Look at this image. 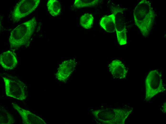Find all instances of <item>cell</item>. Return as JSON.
<instances>
[{"label":"cell","mask_w":166,"mask_h":124,"mask_svg":"<svg viewBox=\"0 0 166 124\" xmlns=\"http://www.w3.org/2000/svg\"><path fill=\"white\" fill-rule=\"evenodd\" d=\"M133 14L135 24L141 34L145 37L148 36L155 18L150 2L146 0L140 1L135 7Z\"/></svg>","instance_id":"obj_1"},{"label":"cell","mask_w":166,"mask_h":124,"mask_svg":"<svg viewBox=\"0 0 166 124\" xmlns=\"http://www.w3.org/2000/svg\"><path fill=\"white\" fill-rule=\"evenodd\" d=\"M37 25L36 18L18 25L11 32L9 41L11 47L18 48L27 45Z\"/></svg>","instance_id":"obj_2"},{"label":"cell","mask_w":166,"mask_h":124,"mask_svg":"<svg viewBox=\"0 0 166 124\" xmlns=\"http://www.w3.org/2000/svg\"><path fill=\"white\" fill-rule=\"evenodd\" d=\"M145 101L147 102L159 93L166 90L161 72L158 69L150 71L145 81Z\"/></svg>","instance_id":"obj_3"},{"label":"cell","mask_w":166,"mask_h":124,"mask_svg":"<svg viewBox=\"0 0 166 124\" xmlns=\"http://www.w3.org/2000/svg\"><path fill=\"white\" fill-rule=\"evenodd\" d=\"M6 95L23 101L28 96L27 85L17 78L13 76L3 77Z\"/></svg>","instance_id":"obj_4"},{"label":"cell","mask_w":166,"mask_h":124,"mask_svg":"<svg viewBox=\"0 0 166 124\" xmlns=\"http://www.w3.org/2000/svg\"><path fill=\"white\" fill-rule=\"evenodd\" d=\"M40 0H22L16 5L12 13V18L17 22L31 13L39 4Z\"/></svg>","instance_id":"obj_5"},{"label":"cell","mask_w":166,"mask_h":124,"mask_svg":"<svg viewBox=\"0 0 166 124\" xmlns=\"http://www.w3.org/2000/svg\"><path fill=\"white\" fill-rule=\"evenodd\" d=\"M12 104L13 108L18 112L21 116L23 124H46L42 119L30 111L23 109L15 103H13Z\"/></svg>","instance_id":"obj_6"},{"label":"cell","mask_w":166,"mask_h":124,"mask_svg":"<svg viewBox=\"0 0 166 124\" xmlns=\"http://www.w3.org/2000/svg\"><path fill=\"white\" fill-rule=\"evenodd\" d=\"M108 67L110 73L114 78L122 79L126 77L128 71L121 61L117 59L113 60L109 64Z\"/></svg>","instance_id":"obj_7"},{"label":"cell","mask_w":166,"mask_h":124,"mask_svg":"<svg viewBox=\"0 0 166 124\" xmlns=\"http://www.w3.org/2000/svg\"><path fill=\"white\" fill-rule=\"evenodd\" d=\"M18 62L15 53L10 51L5 52L0 56V63L3 68L6 70H11L14 68Z\"/></svg>","instance_id":"obj_8"},{"label":"cell","mask_w":166,"mask_h":124,"mask_svg":"<svg viewBox=\"0 0 166 124\" xmlns=\"http://www.w3.org/2000/svg\"><path fill=\"white\" fill-rule=\"evenodd\" d=\"M74 60L64 62L57 73V77L59 80L63 81L67 79L74 70L76 65Z\"/></svg>","instance_id":"obj_9"},{"label":"cell","mask_w":166,"mask_h":124,"mask_svg":"<svg viewBox=\"0 0 166 124\" xmlns=\"http://www.w3.org/2000/svg\"><path fill=\"white\" fill-rule=\"evenodd\" d=\"M115 23V16L113 13L103 17L99 23L100 26L105 31L110 33L114 31Z\"/></svg>","instance_id":"obj_10"},{"label":"cell","mask_w":166,"mask_h":124,"mask_svg":"<svg viewBox=\"0 0 166 124\" xmlns=\"http://www.w3.org/2000/svg\"><path fill=\"white\" fill-rule=\"evenodd\" d=\"M47 6L48 11L52 16L59 15L62 9L60 2L57 0H49L47 1Z\"/></svg>","instance_id":"obj_11"},{"label":"cell","mask_w":166,"mask_h":124,"mask_svg":"<svg viewBox=\"0 0 166 124\" xmlns=\"http://www.w3.org/2000/svg\"><path fill=\"white\" fill-rule=\"evenodd\" d=\"M93 19V17L91 14L85 13L80 17V24L82 27L85 29H90L92 26Z\"/></svg>","instance_id":"obj_12"},{"label":"cell","mask_w":166,"mask_h":124,"mask_svg":"<svg viewBox=\"0 0 166 124\" xmlns=\"http://www.w3.org/2000/svg\"><path fill=\"white\" fill-rule=\"evenodd\" d=\"M0 124H10L13 123L14 120L12 116L4 108H0Z\"/></svg>","instance_id":"obj_13"},{"label":"cell","mask_w":166,"mask_h":124,"mask_svg":"<svg viewBox=\"0 0 166 124\" xmlns=\"http://www.w3.org/2000/svg\"><path fill=\"white\" fill-rule=\"evenodd\" d=\"M99 2L98 0H76L74 5L77 8L91 7L97 5Z\"/></svg>","instance_id":"obj_14"},{"label":"cell","mask_w":166,"mask_h":124,"mask_svg":"<svg viewBox=\"0 0 166 124\" xmlns=\"http://www.w3.org/2000/svg\"><path fill=\"white\" fill-rule=\"evenodd\" d=\"M118 43L120 45L125 44L127 43V38L125 27L119 30L115 29Z\"/></svg>","instance_id":"obj_15"},{"label":"cell","mask_w":166,"mask_h":124,"mask_svg":"<svg viewBox=\"0 0 166 124\" xmlns=\"http://www.w3.org/2000/svg\"><path fill=\"white\" fill-rule=\"evenodd\" d=\"M162 108L163 111L166 114V102L164 103L162 106Z\"/></svg>","instance_id":"obj_16"}]
</instances>
